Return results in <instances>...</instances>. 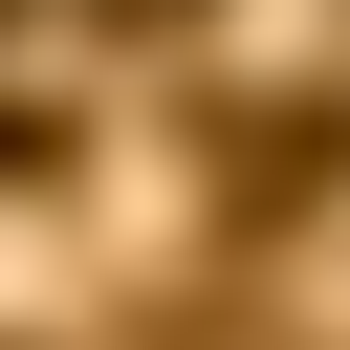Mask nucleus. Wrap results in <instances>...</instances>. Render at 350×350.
<instances>
[{
  "instance_id": "obj_2",
  "label": "nucleus",
  "mask_w": 350,
  "mask_h": 350,
  "mask_svg": "<svg viewBox=\"0 0 350 350\" xmlns=\"http://www.w3.org/2000/svg\"><path fill=\"white\" fill-rule=\"evenodd\" d=\"M88 22H131V44H175V22H197V0H88Z\"/></svg>"
},
{
  "instance_id": "obj_1",
  "label": "nucleus",
  "mask_w": 350,
  "mask_h": 350,
  "mask_svg": "<svg viewBox=\"0 0 350 350\" xmlns=\"http://www.w3.org/2000/svg\"><path fill=\"white\" fill-rule=\"evenodd\" d=\"M350 175V88H262V109H219V197L241 219H306Z\"/></svg>"
},
{
  "instance_id": "obj_3",
  "label": "nucleus",
  "mask_w": 350,
  "mask_h": 350,
  "mask_svg": "<svg viewBox=\"0 0 350 350\" xmlns=\"http://www.w3.org/2000/svg\"><path fill=\"white\" fill-rule=\"evenodd\" d=\"M153 350H284V328H153Z\"/></svg>"
}]
</instances>
